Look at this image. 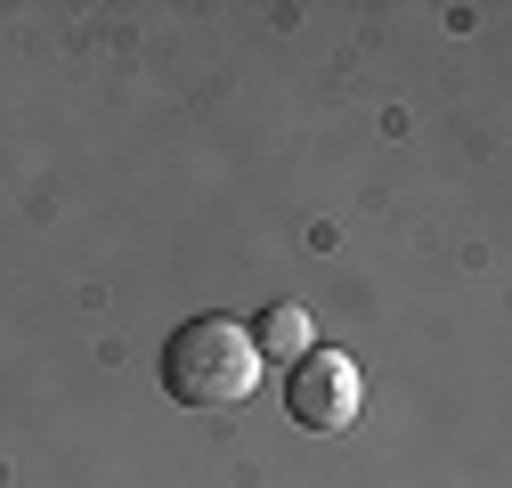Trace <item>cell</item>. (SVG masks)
I'll return each instance as SVG.
<instances>
[{"label": "cell", "mask_w": 512, "mask_h": 488, "mask_svg": "<svg viewBox=\"0 0 512 488\" xmlns=\"http://www.w3.org/2000/svg\"><path fill=\"white\" fill-rule=\"evenodd\" d=\"M252 383H261V350H252V326L228 318H187L163 342V391L179 407H244Z\"/></svg>", "instance_id": "6da1fadb"}, {"label": "cell", "mask_w": 512, "mask_h": 488, "mask_svg": "<svg viewBox=\"0 0 512 488\" xmlns=\"http://www.w3.org/2000/svg\"><path fill=\"white\" fill-rule=\"evenodd\" d=\"M285 407H293L301 432H342V423L358 415V366H350L342 350H309V358H293Z\"/></svg>", "instance_id": "7a4b0ae2"}, {"label": "cell", "mask_w": 512, "mask_h": 488, "mask_svg": "<svg viewBox=\"0 0 512 488\" xmlns=\"http://www.w3.org/2000/svg\"><path fill=\"white\" fill-rule=\"evenodd\" d=\"M309 342H317V334H309V310H293V301H277V310L252 326V350H261V366H269V358L293 366V358H309Z\"/></svg>", "instance_id": "3957f363"}]
</instances>
